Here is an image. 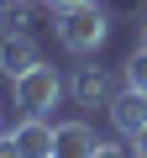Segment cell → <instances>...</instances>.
Returning a JSON list of instances; mask_svg holds the SVG:
<instances>
[{
    "mask_svg": "<svg viewBox=\"0 0 147 158\" xmlns=\"http://www.w3.org/2000/svg\"><path fill=\"white\" fill-rule=\"evenodd\" d=\"M11 95H16L21 116H47V111L63 100V74H58L53 63H37L32 74L11 79Z\"/></svg>",
    "mask_w": 147,
    "mask_h": 158,
    "instance_id": "obj_2",
    "label": "cell"
},
{
    "mask_svg": "<svg viewBox=\"0 0 147 158\" xmlns=\"http://www.w3.org/2000/svg\"><path fill=\"white\" fill-rule=\"evenodd\" d=\"M110 37V16L100 6H79V11H58V42L74 53V58H89L100 53Z\"/></svg>",
    "mask_w": 147,
    "mask_h": 158,
    "instance_id": "obj_1",
    "label": "cell"
},
{
    "mask_svg": "<svg viewBox=\"0 0 147 158\" xmlns=\"http://www.w3.org/2000/svg\"><path fill=\"white\" fill-rule=\"evenodd\" d=\"M42 6H53V11H79V6H95V0H42Z\"/></svg>",
    "mask_w": 147,
    "mask_h": 158,
    "instance_id": "obj_12",
    "label": "cell"
},
{
    "mask_svg": "<svg viewBox=\"0 0 147 158\" xmlns=\"http://www.w3.org/2000/svg\"><path fill=\"white\" fill-rule=\"evenodd\" d=\"M105 111H110V127H116L121 137H137V132L147 127V95H142V90H131V85H126L121 95H110V106H105Z\"/></svg>",
    "mask_w": 147,
    "mask_h": 158,
    "instance_id": "obj_4",
    "label": "cell"
},
{
    "mask_svg": "<svg viewBox=\"0 0 147 158\" xmlns=\"http://www.w3.org/2000/svg\"><path fill=\"white\" fill-rule=\"evenodd\" d=\"M142 48H147V21H142Z\"/></svg>",
    "mask_w": 147,
    "mask_h": 158,
    "instance_id": "obj_14",
    "label": "cell"
},
{
    "mask_svg": "<svg viewBox=\"0 0 147 158\" xmlns=\"http://www.w3.org/2000/svg\"><path fill=\"white\" fill-rule=\"evenodd\" d=\"M0 158H26V153L16 148V137H11V132H0Z\"/></svg>",
    "mask_w": 147,
    "mask_h": 158,
    "instance_id": "obj_11",
    "label": "cell"
},
{
    "mask_svg": "<svg viewBox=\"0 0 147 158\" xmlns=\"http://www.w3.org/2000/svg\"><path fill=\"white\" fill-rule=\"evenodd\" d=\"M126 142H131V153H137V158H147V127H142L137 137H126Z\"/></svg>",
    "mask_w": 147,
    "mask_h": 158,
    "instance_id": "obj_13",
    "label": "cell"
},
{
    "mask_svg": "<svg viewBox=\"0 0 147 158\" xmlns=\"http://www.w3.org/2000/svg\"><path fill=\"white\" fill-rule=\"evenodd\" d=\"M74 100L79 106H110V79H105V69L100 63H84L79 74H74Z\"/></svg>",
    "mask_w": 147,
    "mask_h": 158,
    "instance_id": "obj_7",
    "label": "cell"
},
{
    "mask_svg": "<svg viewBox=\"0 0 147 158\" xmlns=\"http://www.w3.org/2000/svg\"><path fill=\"white\" fill-rule=\"evenodd\" d=\"M32 16H26V0H0V32H21Z\"/></svg>",
    "mask_w": 147,
    "mask_h": 158,
    "instance_id": "obj_9",
    "label": "cell"
},
{
    "mask_svg": "<svg viewBox=\"0 0 147 158\" xmlns=\"http://www.w3.org/2000/svg\"><path fill=\"white\" fill-rule=\"evenodd\" d=\"M121 79H126L131 90H142V95H147V48H137V53L121 63Z\"/></svg>",
    "mask_w": 147,
    "mask_h": 158,
    "instance_id": "obj_8",
    "label": "cell"
},
{
    "mask_svg": "<svg viewBox=\"0 0 147 158\" xmlns=\"http://www.w3.org/2000/svg\"><path fill=\"white\" fill-rule=\"evenodd\" d=\"M89 158H131V148H116V142H95Z\"/></svg>",
    "mask_w": 147,
    "mask_h": 158,
    "instance_id": "obj_10",
    "label": "cell"
},
{
    "mask_svg": "<svg viewBox=\"0 0 147 158\" xmlns=\"http://www.w3.org/2000/svg\"><path fill=\"white\" fill-rule=\"evenodd\" d=\"M11 137H16V148L26 158H53V127H47V116H21V127Z\"/></svg>",
    "mask_w": 147,
    "mask_h": 158,
    "instance_id": "obj_6",
    "label": "cell"
},
{
    "mask_svg": "<svg viewBox=\"0 0 147 158\" xmlns=\"http://www.w3.org/2000/svg\"><path fill=\"white\" fill-rule=\"evenodd\" d=\"M42 63V48L26 37V32H0V74L6 79H21Z\"/></svg>",
    "mask_w": 147,
    "mask_h": 158,
    "instance_id": "obj_3",
    "label": "cell"
},
{
    "mask_svg": "<svg viewBox=\"0 0 147 158\" xmlns=\"http://www.w3.org/2000/svg\"><path fill=\"white\" fill-rule=\"evenodd\" d=\"M95 127L89 121H63V127H53V158H89L95 153Z\"/></svg>",
    "mask_w": 147,
    "mask_h": 158,
    "instance_id": "obj_5",
    "label": "cell"
}]
</instances>
